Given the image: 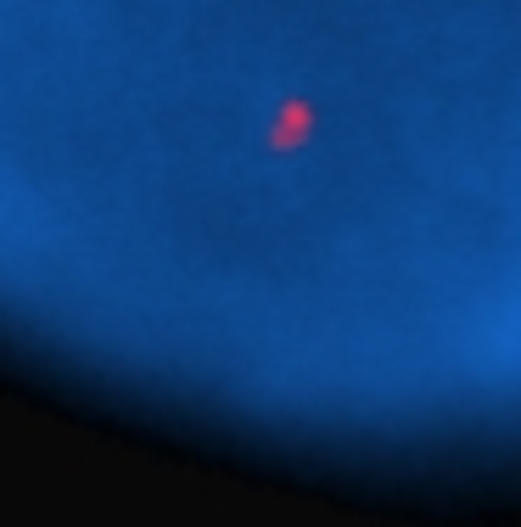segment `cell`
<instances>
[{
	"instance_id": "6da1fadb",
	"label": "cell",
	"mask_w": 521,
	"mask_h": 527,
	"mask_svg": "<svg viewBox=\"0 0 521 527\" xmlns=\"http://www.w3.org/2000/svg\"><path fill=\"white\" fill-rule=\"evenodd\" d=\"M269 141L286 146V152L309 141V107H297V101H292V107H281V118H275V135H269Z\"/></svg>"
}]
</instances>
